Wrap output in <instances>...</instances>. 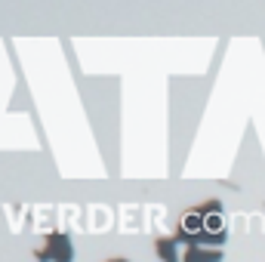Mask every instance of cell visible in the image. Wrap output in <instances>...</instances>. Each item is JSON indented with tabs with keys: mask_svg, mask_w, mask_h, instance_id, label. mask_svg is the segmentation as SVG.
Instances as JSON below:
<instances>
[{
	"mask_svg": "<svg viewBox=\"0 0 265 262\" xmlns=\"http://www.w3.org/2000/svg\"><path fill=\"white\" fill-rule=\"evenodd\" d=\"M50 262H74V244L65 232H53L47 235V247H44Z\"/></svg>",
	"mask_w": 265,
	"mask_h": 262,
	"instance_id": "1",
	"label": "cell"
},
{
	"mask_svg": "<svg viewBox=\"0 0 265 262\" xmlns=\"http://www.w3.org/2000/svg\"><path fill=\"white\" fill-rule=\"evenodd\" d=\"M182 262H222V250H213V247H188L182 253Z\"/></svg>",
	"mask_w": 265,
	"mask_h": 262,
	"instance_id": "2",
	"label": "cell"
},
{
	"mask_svg": "<svg viewBox=\"0 0 265 262\" xmlns=\"http://www.w3.org/2000/svg\"><path fill=\"white\" fill-rule=\"evenodd\" d=\"M155 250L164 262H182V253H179V241L176 238H158L155 241Z\"/></svg>",
	"mask_w": 265,
	"mask_h": 262,
	"instance_id": "3",
	"label": "cell"
},
{
	"mask_svg": "<svg viewBox=\"0 0 265 262\" xmlns=\"http://www.w3.org/2000/svg\"><path fill=\"white\" fill-rule=\"evenodd\" d=\"M105 262H130V259H124V256H118V259H105Z\"/></svg>",
	"mask_w": 265,
	"mask_h": 262,
	"instance_id": "4",
	"label": "cell"
}]
</instances>
